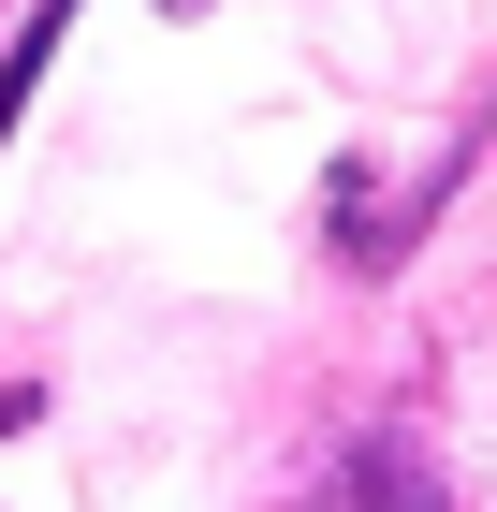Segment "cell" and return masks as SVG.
Masks as SVG:
<instances>
[{
	"label": "cell",
	"instance_id": "1",
	"mask_svg": "<svg viewBox=\"0 0 497 512\" xmlns=\"http://www.w3.org/2000/svg\"><path fill=\"white\" fill-rule=\"evenodd\" d=\"M307 512H454V498H439V469H424L410 439H351L337 469H322V498H307Z\"/></svg>",
	"mask_w": 497,
	"mask_h": 512
},
{
	"label": "cell",
	"instance_id": "2",
	"mask_svg": "<svg viewBox=\"0 0 497 512\" xmlns=\"http://www.w3.org/2000/svg\"><path fill=\"white\" fill-rule=\"evenodd\" d=\"M44 44H74V0H44V15H30V30H15V44H0V132H15V118H30V88H44Z\"/></svg>",
	"mask_w": 497,
	"mask_h": 512
}]
</instances>
